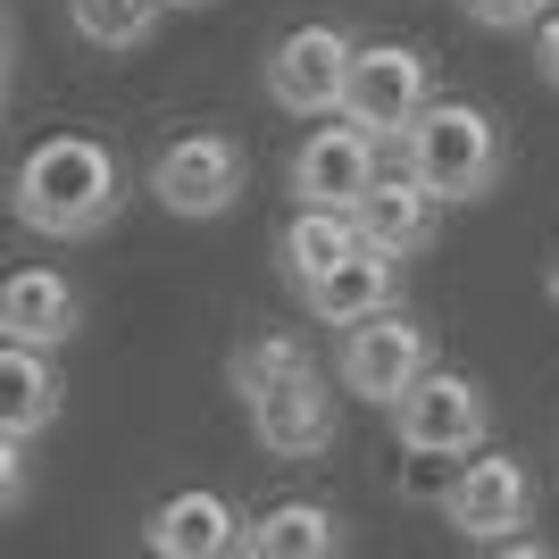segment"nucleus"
I'll list each match as a JSON object with an SVG mask.
<instances>
[{
	"label": "nucleus",
	"instance_id": "nucleus-1",
	"mask_svg": "<svg viewBox=\"0 0 559 559\" xmlns=\"http://www.w3.org/2000/svg\"><path fill=\"white\" fill-rule=\"evenodd\" d=\"M126 192H134V176L100 134H50L9 176V217L43 242H93L100 226H117Z\"/></svg>",
	"mask_w": 559,
	"mask_h": 559
},
{
	"label": "nucleus",
	"instance_id": "nucleus-2",
	"mask_svg": "<svg viewBox=\"0 0 559 559\" xmlns=\"http://www.w3.org/2000/svg\"><path fill=\"white\" fill-rule=\"evenodd\" d=\"M401 159H409V176H418L426 192H443V210H476V201H492L501 176H510V142H501V117L492 109L435 93L418 109V126L401 134Z\"/></svg>",
	"mask_w": 559,
	"mask_h": 559
},
{
	"label": "nucleus",
	"instance_id": "nucleus-3",
	"mask_svg": "<svg viewBox=\"0 0 559 559\" xmlns=\"http://www.w3.org/2000/svg\"><path fill=\"white\" fill-rule=\"evenodd\" d=\"M393 435H401L409 460H467V451H485V435H492V393L476 376L435 359V368L393 401Z\"/></svg>",
	"mask_w": 559,
	"mask_h": 559
},
{
	"label": "nucleus",
	"instance_id": "nucleus-4",
	"mask_svg": "<svg viewBox=\"0 0 559 559\" xmlns=\"http://www.w3.org/2000/svg\"><path fill=\"white\" fill-rule=\"evenodd\" d=\"M251 185V151L234 134H210V126H192V134L159 142V159H151V201L167 217H226Z\"/></svg>",
	"mask_w": 559,
	"mask_h": 559
},
{
	"label": "nucleus",
	"instance_id": "nucleus-5",
	"mask_svg": "<svg viewBox=\"0 0 559 559\" xmlns=\"http://www.w3.org/2000/svg\"><path fill=\"white\" fill-rule=\"evenodd\" d=\"M435 368V334L409 318V309H376L359 326H343V350H334V376H343L350 401H368V409H393L418 376Z\"/></svg>",
	"mask_w": 559,
	"mask_h": 559
},
{
	"label": "nucleus",
	"instance_id": "nucleus-6",
	"mask_svg": "<svg viewBox=\"0 0 559 559\" xmlns=\"http://www.w3.org/2000/svg\"><path fill=\"white\" fill-rule=\"evenodd\" d=\"M435 100V59L409 43H368L350 50V84H343V117L350 126H368L376 142H393L418 126V109Z\"/></svg>",
	"mask_w": 559,
	"mask_h": 559
},
{
	"label": "nucleus",
	"instance_id": "nucleus-7",
	"mask_svg": "<svg viewBox=\"0 0 559 559\" xmlns=\"http://www.w3.org/2000/svg\"><path fill=\"white\" fill-rule=\"evenodd\" d=\"M251 409V435L267 460H318L334 451V426H343V376H318V359L293 376H276L267 393L242 401Z\"/></svg>",
	"mask_w": 559,
	"mask_h": 559
},
{
	"label": "nucleus",
	"instance_id": "nucleus-8",
	"mask_svg": "<svg viewBox=\"0 0 559 559\" xmlns=\"http://www.w3.org/2000/svg\"><path fill=\"white\" fill-rule=\"evenodd\" d=\"M443 526L460 543H510L518 526H535V467L510 460V451H485V460H460V476L443 485Z\"/></svg>",
	"mask_w": 559,
	"mask_h": 559
},
{
	"label": "nucleus",
	"instance_id": "nucleus-9",
	"mask_svg": "<svg viewBox=\"0 0 559 559\" xmlns=\"http://www.w3.org/2000/svg\"><path fill=\"white\" fill-rule=\"evenodd\" d=\"M350 84V34L343 25H293L267 50V100L284 117H334Z\"/></svg>",
	"mask_w": 559,
	"mask_h": 559
},
{
	"label": "nucleus",
	"instance_id": "nucleus-10",
	"mask_svg": "<svg viewBox=\"0 0 559 559\" xmlns=\"http://www.w3.org/2000/svg\"><path fill=\"white\" fill-rule=\"evenodd\" d=\"M384 151L368 126H350L334 109V126H309V142L293 151V201H318V210H359V192L384 176Z\"/></svg>",
	"mask_w": 559,
	"mask_h": 559
},
{
	"label": "nucleus",
	"instance_id": "nucleus-11",
	"mask_svg": "<svg viewBox=\"0 0 559 559\" xmlns=\"http://www.w3.org/2000/svg\"><path fill=\"white\" fill-rule=\"evenodd\" d=\"M359 242H376V251H393V259H426L435 251V234H443V192H426L409 167H384L368 192H359Z\"/></svg>",
	"mask_w": 559,
	"mask_h": 559
},
{
	"label": "nucleus",
	"instance_id": "nucleus-12",
	"mask_svg": "<svg viewBox=\"0 0 559 559\" xmlns=\"http://www.w3.org/2000/svg\"><path fill=\"white\" fill-rule=\"evenodd\" d=\"M401 276H409V259L359 242V251L334 259L318 284H301V309L318 318V326H359V318H376V309H401Z\"/></svg>",
	"mask_w": 559,
	"mask_h": 559
},
{
	"label": "nucleus",
	"instance_id": "nucleus-13",
	"mask_svg": "<svg viewBox=\"0 0 559 559\" xmlns=\"http://www.w3.org/2000/svg\"><path fill=\"white\" fill-rule=\"evenodd\" d=\"M242 526H251V518L234 510L226 492L192 485V492H167L159 510H151L142 543H151L159 559H226V551H242Z\"/></svg>",
	"mask_w": 559,
	"mask_h": 559
},
{
	"label": "nucleus",
	"instance_id": "nucleus-14",
	"mask_svg": "<svg viewBox=\"0 0 559 559\" xmlns=\"http://www.w3.org/2000/svg\"><path fill=\"white\" fill-rule=\"evenodd\" d=\"M75 326H84V293H75L59 267H17V276H0V334H9V343L68 350Z\"/></svg>",
	"mask_w": 559,
	"mask_h": 559
},
{
	"label": "nucleus",
	"instance_id": "nucleus-15",
	"mask_svg": "<svg viewBox=\"0 0 559 559\" xmlns=\"http://www.w3.org/2000/svg\"><path fill=\"white\" fill-rule=\"evenodd\" d=\"M59 401H68V384H59V350L43 343H9L0 334V435H50L59 426Z\"/></svg>",
	"mask_w": 559,
	"mask_h": 559
},
{
	"label": "nucleus",
	"instance_id": "nucleus-16",
	"mask_svg": "<svg viewBox=\"0 0 559 559\" xmlns=\"http://www.w3.org/2000/svg\"><path fill=\"white\" fill-rule=\"evenodd\" d=\"M343 510L334 501H267V510L242 526V551L251 559H334L343 551Z\"/></svg>",
	"mask_w": 559,
	"mask_h": 559
},
{
	"label": "nucleus",
	"instance_id": "nucleus-17",
	"mask_svg": "<svg viewBox=\"0 0 559 559\" xmlns=\"http://www.w3.org/2000/svg\"><path fill=\"white\" fill-rule=\"evenodd\" d=\"M350 251H359V217L350 210H318V201H301V210L284 217V234H276V267H284L293 293L318 284L334 259H350Z\"/></svg>",
	"mask_w": 559,
	"mask_h": 559
},
{
	"label": "nucleus",
	"instance_id": "nucleus-18",
	"mask_svg": "<svg viewBox=\"0 0 559 559\" xmlns=\"http://www.w3.org/2000/svg\"><path fill=\"white\" fill-rule=\"evenodd\" d=\"M159 17H167V0H68V25L93 50H142L159 34Z\"/></svg>",
	"mask_w": 559,
	"mask_h": 559
},
{
	"label": "nucleus",
	"instance_id": "nucleus-19",
	"mask_svg": "<svg viewBox=\"0 0 559 559\" xmlns=\"http://www.w3.org/2000/svg\"><path fill=\"white\" fill-rule=\"evenodd\" d=\"M293 368H309V343L301 334H251V343H234V359H226V384L242 401L251 393H267V384H276V376H293Z\"/></svg>",
	"mask_w": 559,
	"mask_h": 559
},
{
	"label": "nucleus",
	"instance_id": "nucleus-20",
	"mask_svg": "<svg viewBox=\"0 0 559 559\" xmlns=\"http://www.w3.org/2000/svg\"><path fill=\"white\" fill-rule=\"evenodd\" d=\"M460 9H467V25H485V34H535L559 0H460Z\"/></svg>",
	"mask_w": 559,
	"mask_h": 559
},
{
	"label": "nucleus",
	"instance_id": "nucleus-21",
	"mask_svg": "<svg viewBox=\"0 0 559 559\" xmlns=\"http://www.w3.org/2000/svg\"><path fill=\"white\" fill-rule=\"evenodd\" d=\"M25 485H34V467H25V435H0V518L25 501Z\"/></svg>",
	"mask_w": 559,
	"mask_h": 559
},
{
	"label": "nucleus",
	"instance_id": "nucleus-22",
	"mask_svg": "<svg viewBox=\"0 0 559 559\" xmlns=\"http://www.w3.org/2000/svg\"><path fill=\"white\" fill-rule=\"evenodd\" d=\"M535 75H543V84L559 93V9H551L543 25H535Z\"/></svg>",
	"mask_w": 559,
	"mask_h": 559
},
{
	"label": "nucleus",
	"instance_id": "nucleus-23",
	"mask_svg": "<svg viewBox=\"0 0 559 559\" xmlns=\"http://www.w3.org/2000/svg\"><path fill=\"white\" fill-rule=\"evenodd\" d=\"M543 284H551V301H559V251H551V259H543Z\"/></svg>",
	"mask_w": 559,
	"mask_h": 559
},
{
	"label": "nucleus",
	"instance_id": "nucleus-24",
	"mask_svg": "<svg viewBox=\"0 0 559 559\" xmlns=\"http://www.w3.org/2000/svg\"><path fill=\"white\" fill-rule=\"evenodd\" d=\"M0 68H9V17H0Z\"/></svg>",
	"mask_w": 559,
	"mask_h": 559
},
{
	"label": "nucleus",
	"instance_id": "nucleus-25",
	"mask_svg": "<svg viewBox=\"0 0 559 559\" xmlns=\"http://www.w3.org/2000/svg\"><path fill=\"white\" fill-rule=\"evenodd\" d=\"M0 117H9V68H0Z\"/></svg>",
	"mask_w": 559,
	"mask_h": 559
},
{
	"label": "nucleus",
	"instance_id": "nucleus-26",
	"mask_svg": "<svg viewBox=\"0 0 559 559\" xmlns=\"http://www.w3.org/2000/svg\"><path fill=\"white\" fill-rule=\"evenodd\" d=\"M167 9H210V0H167Z\"/></svg>",
	"mask_w": 559,
	"mask_h": 559
}]
</instances>
